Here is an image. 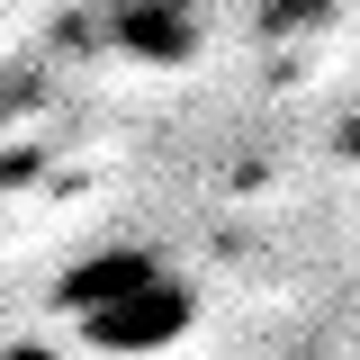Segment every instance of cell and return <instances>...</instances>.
Segmentation results:
<instances>
[{
	"label": "cell",
	"mask_w": 360,
	"mask_h": 360,
	"mask_svg": "<svg viewBox=\"0 0 360 360\" xmlns=\"http://www.w3.org/2000/svg\"><path fill=\"white\" fill-rule=\"evenodd\" d=\"M117 45L153 54V63H189L198 54V18H189V0H117Z\"/></svg>",
	"instance_id": "cell-2"
},
{
	"label": "cell",
	"mask_w": 360,
	"mask_h": 360,
	"mask_svg": "<svg viewBox=\"0 0 360 360\" xmlns=\"http://www.w3.org/2000/svg\"><path fill=\"white\" fill-rule=\"evenodd\" d=\"M54 307H63V324H72L82 352L153 360V352H172L180 333L198 324V288L153 243H99V252H82L54 279Z\"/></svg>",
	"instance_id": "cell-1"
}]
</instances>
